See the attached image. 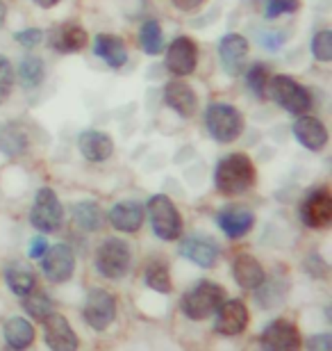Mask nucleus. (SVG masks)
I'll use <instances>...</instances> for the list:
<instances>
[{"instance_id":"5","label":"nucleus","mask_w":332,"mask_h":351,"mask_svg":"<svg viewBox=\"0 0 332 351\" xmlns=\"http://www.w3.org/2000/svg\"><path fill=\"white\" fill-rule=\"evenodd\" d=\"M130 263H132V254L128 242L116 240V237L105 240L96 251V269L101 271V276L110 280L123 278L130 269Z\"/></svg>"},{"instance_id":"2","label":"nucleus","mask_w":332,"mask_h":351,"mask_svg":"<svg viewBox=\"0 0 332 351\" xmlns=\"http://www.w3.org/2000/svg\"><path fill=\"white\" fill-rule=\"evenodd\" d=\"M223 301H225V290L221 285L212 283V280H201L192 292H187L185 297H182L180 308L189 319L203 322L212 317V315H216L218 306H221Z\"/></svg>"},{"instance_id":"7","label":"nucleus","mask_w":332,"mask_h":351,"mask_svg":"<svg viewBox=\"0 0 332 351\" xmlns=\"http://www.w3.org/2000/svg\"><path fill=\"white\" fill-rule=\"evenodd\" d=\"M271 91H273V101L287 112H292V114H305L312 108L309 91L298 80H294L292 75H275L271 80Z\"/></svg>"},{"instance_id":"19","label":"nucleus","mask_w":332,"mask_h":351,"mask_svg":"<svg viewBox=\"0 0 332 351\" xmlns=\"http://www.w3.org/2000/svg\"><path fill=\"white\" fill-rule=\"evenodd\" d=\"M296 139L309 151H321L328 144V130L316 117H298L294 121Z\"/></svg>"},{"instance_id":"9","label":"nucleus","mask_w":332,"mask_h":351,"mask_svg":"<svg viewBox=\"0 0 332 351\" xmlns=\"http://www.w3.org/2000/svg\"><path fill=\"white\" fill-rule=\"evenodd\" d=\"M262 351H298L301 349V331L298 326L287 319L271 322L262 335H259Z\"/></svg>"},{"instance_id":"43","label":"nucleus","mask_w":332,"mask_h":351,"mask_svg":"<svg viewBox=\"0 0 332 351\" xmlns=\"http://www.w3.org/2000/svg\"><path fill=\"white\" fill-rule=\"evenodd\" d=\"M5 19H7V7H5L3 0H0V27L5 25Z\"/></svg>"},{"instance_id":"8","label":"nucleus","mask_w":332,"mask_h":351,"mask_svg":"<svg viewBox=\"0 0 332 351\" xmlns=\"http://www.w3.org/2000/svg\"><path fill=\"white\" fill-rule=\"evenodd\" d=\"M84 322L94 328V331H105L116 317V301L107 290H91L84 301Z\"/></svg>"},{"instance_id":"11","label":"nucleus","mask_w":332,"mask_h":351,"mask_svg":"<svg viewBox=\"0 0 332 351\" xmlns=\"http://www.w3.org/2000/svg\"><path fill=\"white\" fill-rule=\"evenodd\" d=\"M248 308H246L244 301L239 299H230L223 301L216 311V322H214V331L223 338H235V335L244 333L246 326H248Z\"/></svg>"},{"instance_id":"37","label":"nucleus","mask_w":332,"mask_h":351,"mask_svg":"<svg viewBox=\"0 0 332 351\" xmlns=\"http://www.w3.org/2000/svg\"><path fill=\"white\" fill-rule=\"evenodd\" d=\"M14 37H16L18 44H23L25 48H34V46H39L41 41H44V32H41L39 27H27V30L16 32Z\"/></svg>"},{"instance_id":"21","label":"nucleus","mask_w":332,"mask_h":351,"mask_svg":"<svg viewBox=\"0 0 332 351\" xmlns=\"http://www.w3.org/2000/svg\"><path fill=\"white\" fill-rule=\"evenodd\" d=\"M164 103L171 110H175L182 119L194 117L196 108H199V98H196L194 89L187 85V82H168L164 87Z\"/></svg>"},{"instance_id":"10","label":"nucleus","mask_w":332,"mask_h":351,"mask_svg":"<svg viewBox=\"0 0 332 351\" xmlns=\"http://www.w3.org/2000/svg\"><path fill=\"white\" fill-rule=\"evenodd\" d=\"M196 64H199V46H196L194 39L189 37H178L168 44L166 51V69L178 78H185V75H192L196 71Z\"/></svg>"},{"instance_id":"30","label":"nucleus","mask_w":332,"mask_h":351,"mask_svg":"<svg viewBox=\"0 0 332 351\" xmlns=\"http://www.w3.org/2000/svg\"><path fill=\"white\" fill-rule=\"evenodd\" d=\"M73 217L77 221V226H82L84 230H98L103 223V215L98 203L94 201H82L73 208Z\"/></svg>"},{"instance_id":"23","label":"nucleus","mask_w":332,"mask_h":351,"mask_svg":"<svg viewBox=\"0 0 332 351\" xmlns=\"http://www.w3.org/2000/svg\"><path fill=\"white\" fill-rule=\"evenodd\" d=\"M232 276H235L237 285H242L244 290H259V285L264 283V269L259 265L257 258L248 254H242L232 263Z\"/></svg>"},{"instance_id":"42","label":"nucleus","mask_w":332,"mask_h":351,"mask_svg":"<svg viewBox=\"0 0 332 351\" xmlns=\"http://www.w3.org/2000/svg\"><path fill=\"white\" fill-rule=\"evenodd\" d=\"M34 3H37L39 7H46V10H51V7L58 5L60 0H34Z\"/></svg>"},{"instance_id":"26","label":"nucleus","mask_w":332,"mask_h":351,"mask_svg":"<svg viewBox=\"0 0 332 351\" xmlns=\"http://www.w3.org/2000/svg\"><path fill=\"white\" fill-rule=\"evenodd\" d=\"M5 280L10 285V290L16 294V297H25L27 292L37 285L34 280V271L23 263H10L5 267Z\"/></svg>"},{"instance_id":"41","label":"nucleus","mask_w":332,"mask_h":351,"mask_svg":"<svg viewBox=\"0 0 332 351\" xmlns=\"http://www.w3.org/2000/svg\"><path fill=\"white\" fill-rule=\"evenodd\" d=\"M205 3V0H173V5L182 12H194Z\"/></svg>"},{"instance_id":"16","label":"nucleus","mask_w":332,"mask_h":351,"mask_svg":"<svg viewBox=\"0 0 332 351\" xmlns=\"http://www.w3.org/2000/svg\"><path fill=\"white\" fill-rule=\"evenodd\" d=\"M216 221H218V226H221V230L225 235L232 237V240H237V237H244L253 228V223H255V215H253L248 208L228 206L218 213Z\"/></svg>"},{"instance_id":"33","label":"nucleus","mask_w":332,"mask_h":351,"mask_svg":"<svg viewBox=\"0 0 332 351\" xmlns=\"http://www.w3.org/2000/svg\"><path fill=\"white\" fill-rule=\"evenodd\" d=\"M246 82H248L251 91L259 98L266 96V87H268V71L264 64H253L246 73Z\"/></svg>"},{"instance_id":"39","label":"nucleus","mask_w":332,"mask_h":351,"mask_svg":"<svg viewBox=\"0 0 332 351\" xmlns=\"http://www.w3.org/2000/svg\"><path fill=\"white\" fill-rule=\"evenodd\" d=\"M287 39H289L287 30H282V32H266L264 37H262V44L268 48V51H275V48H280Z\"/></svg>"},{"instance_id":"38","label":"nucleus","mask_w":332,"mask_h":351,"mask_svg":"<svg viewBox=\"0 0 332 351\" xmlns=\"http://www.w3.org/2000/svg\"><path fill=\"white\" fill-rule=\"evenodd\" d=\"M307 349L309 351H332V338H330V333L312 335V338L307 340Z\"/></svg>"},{"instance_id":"14","label":"nucleus","mask_w":332,"mask_h":351,"mask_svg":"<svg viewBox=\"0 0 332 351\" xmlns=\"http://www.w3.org/2000/svg\"><path fill=\"white\" fill-rule=\"evenodd\" d=\"M44 340L51 351H75L77 335L71 328L68 319L60 313H51L44 319Z\"/></svg>"},{"instance_id":"6","label":"nucleus","mask_w":332,"mask_h":351,"mask_svg":"<svg viewBox=\"0 0 332 351\" xmlns=\"http://www.w3.org/2000/svg\"><path fill=\"white\" fill-rule=\"evenodd\" d=\"M62 219H64V210H62L58 194L51 187H41L34 196V206L30 213L32 226L41 233H55V230H60Z\"/></svg>"},{"instance_id":"12","label":"nucleus","mask_w":332,"mask_h":351,"mask_svg":"<svg viewBox=\"0 0 332 351\" xmlns=\"http://www.w3.org/2000/svg\"><path fill=\"white\" fill-rule=\"evenodd\" d=\"M301 219L307 228H328L332 221V196L326 187H319L307 194L301 206Z\"/></svg>"},{"instance_id":"20","label":"nucleus","mask_w":332,"mask_h":351,"mask_svg":"<svg viewBox=\"0 0 332 351\" xmlns=\"http://www.w3.org/2000/svg\"><path fill=\"white\" fill-rule=\"evenodd\" d=\"M112 226L121 233H137L144 223V206L139 201H121L110 210Z\"/></svg>"},{"instance_id":"1","label":"nucleus","mask_w":332,"mask_h":351,"mask_svg":"<svg viewBox=\"0 0 332 351\" xmlns=\"http://www.w3.org/2000/svg\"><path fill=\"white\" fill-rule=\"evenodd\" d=\"M214 182L223 196H237L248 192L255 185V165L246 153H230L216 165Z\"/></svg>"},{"instance_id":"40","label":"nucleus","mask_w":332,"mask_h":351,"mask_svg":"<svg viewBox=\"0 0 332 351\" xmlns=\"http://www.w3.org/2000/svg\"><path fill=\"white\" fill-rule=\"evenodd\" d=\"M46 249H48V242L44 237H34L30 242V258H41L46 254Z\"/></svg>"},{"instance_id":"15","label":"nucleus","mask_w":332,"mask_h":351,"mask_svg":"<svg viewBox=\"0 0 332 351\" xmlns=\"http://www.w3.org/2000/svg\"><path fill=\"white\" fill-rule=\"evenodd\" d=\"M218 55H221L223 69L228 75H239L246 58H248V39L242 34H225L218 44Z\"/></svg>"},{"instance_id":"4","label":"nucleus","mask_w":332,"mask_h":351,"mask_svg":"<svg viewBox=\"0 0 332 351\" xmlns=\"http://www.w3.org/2000/svg\"><path fill=\"white\" fill-rule=\"evenodd\" d=\"M148 215H151L153 230L159 240L173 242L182 235V217L175 203L164 194H155L148 201Z\"/></svg>"},{"instance_id":"18","label":"nucleus","mask_w":332,"mask_h":351,"mask_svg":"<svg viewBox=\"0 0 332 351\" xmlns=\"http://www.w3.org/2000/svg\"><path fill=\"white\" fill-rule=\"evenodd\" d=\"M89 41V34L77 23H62L51 32V46L58 53H80Z\"/></svg>"},{"instance_id":"31","label":"nucleus","mask_w":332,"mask_h":351,"mask_svg":"<svg viewBox=\"0 0 332 351\" xmlns=\"http://www.w3.org/2000/svg\"><path fill=\"white\" fill-rule=\"evenodd\" d=\"M139 44L144 48V53H148V55L162 53V48H164V37H162V27L157 21H146V23L141 25Z\"/></svg>"},{"instance_id":"24","label":"nucleus","mask_w":332,"mask_h":351,"mask_svg":"<svg viewBox=\"0 0 332 351\" xmlns=\"http://www.w3.org/2000/svg\"><path fill=\"white\" fill-rule=\"evenodd\" d=\"M94 53L112 69H118L128 62V51H125L123 39L114 37V34H98L94 41Z\"/></svg>"},{"instance_id":"3","label":"nucleus","mask_w":332,"mask_h":351,"mask_svg":"<svg viewBox=\"0 0 332 351\" xmlns=\"http://www.w3.org/2000/svg\"><path fill=\"white\" fill-rule=\"evenodd\" d=\"M205 125L209 135L221 144H230L242 135L244 130V117L237 108L228 103H212L205 114Z\"/></svg>"},{"instance_id":"34","label":"nucleus","mask_w":332,"mask_h":351,"mask_svg":"<svg viewBox=\"0 0 332 351\" xmlns=\"http://www.w3.org/2000/svg\"><path fill=\"white\" fill-rule=\"evenodd\" d=\"M312 55L319 62L332 60V32L330 30H321L312 37Z\"/></svg>"},{"instance_id":"27","label":"nucleus","mask_w":332,"mask_h":351,"mask_svg":"<svg viewBox=\"0 0 332 351\" xmlns=\"http://www.w3.org/2000/svg\"><path fill=\"white\" fill-rule=\"evenodd\" d=\"M27 149V135L23 125L5 123L0 125V153L5 156H21Z\"/></svg>"},{"instance_id":"28","label":"nucleus","mask_w":332,"mask_h":351,"mask_svg":"<svg viewBox=\"0 0 332 351\" xmlns=\"http://www.w3.org/2000/svg\"><path fill=\"white\" fill-rule=\"evenodd\" d=\"M146 285L151 287L155 292H171L173 290V283H171V271H168V267L164 261H159V258H155V261L148 263L146 267Z\"/></svg>"},{"instance_id":"32","label":"nucleus","mask_w":332,"mask_h":351,"mask_svg":"<svg viewBox=\"0 0 332 351\" xmlns=\"http://www.w3.org/2000/svg\"><path fill=\"white\" fill-rule=\"evenodd\" d=\"M44 62H41L39 58H25L23 62H21L18 66V78L21 82L27 87V89H34L41 85V80H44Z\"/></svg>"},{"instance_id":"29","label":"nucleus","mask_w":332,"mask_h":351,"mask_svg":"<svg viewBox=\"0 0 332 351\" xmlns=\"http://www.w3.org/2000/svg\"><path fill=\"white\" fill-rule=\"evenodd\" d=\"M23 299V308L27 311V315L34 319H39V322H44L48 315L53 313V301L51 297L44 292V290H39L37 285L32 287L30 292L25 294V297H21Z\"/></svg>"},{"instance_id":"25","label":"nucleus","mask_w":332,"mask_h":351,"mask_svg":"<svg viewBox=\"0 0 332 351\" xmlns=\"http://www.w3.org/2000/svg\"><path fill=\"white\" fill-rule=\"evenodd\" d=\"M3 335H5L7 345H10L12 349L21 351V349H27L32 345L34 328H32L30 322L23 319V317H10L3 326Z\"/></svg>"},{"instance_id":"36","label":"nucleus","mask_w":332,"mask_h":351,"mask_svg":"<svg viewBox=\"0 0 332 351\" xmlns=\"http://www.w3.org/2000/svg\"><path fill=\"white\" fill-rule=\"evenodd\" d=\"M301 7V0H268L266 3V16L275 19L280 14H294Z\"/></svg>"},{"instance_id":"13","label":"nucleus","mask_w":332,"mask_h":351,"mask_svg":"<svg viewBox=\"0 0 332 351\" xmlns=\"http://www.w3.org/2000/svg\"><path fill=\"white\" fill-rule=\"evenodd\" d=\"M41 269L53 283H64L73 276L75 256L68 244H55V247L46 249V254L41 256Z\"/></svg>"},{"instance_id":"35","label":"nucleus","mask_w":332,"mask_h":351,"mask_svg":"<svg viewBox=\"0 0 332 351\" xmlns=\"http://www.w3.org/2000/svg\"><path fill=\"white\" fill-rule=\"evenodd\" d=\"M14 89V69L5 55H0V105L7 101V96Z\"/></svg>"},{"instance_id":"17","label":"nucleus","mask_w":332,"mask_h":351,"mask_svg":"<svg viewBox=\"0 0 332 351\" xmlns=\"http://www.w3.org/2000/svg\"><path fill=\"white\" fill-rule=\"evenodd\" d=\"M77 146H80V153L89 162H105V160L112 158L114 153V142L107 132L101 130H84L80 137H77Z\"/></svg>"},{"instance_id":"22","label":"nucleus","mask_w":332,"mask_h":351,"mask_svg":"<svg viewBox=\"0 0 332 351\" xmlns=\"http://www.w3.org/2000/svg\"><path fill=\"white\" fill-rule=\"evenodd\" d=\"M180 251L187 261H192L199 267H205V269L214 267L218 261V247L212 240H207V237H199V235L187 237V240L182 242Z\"/></svg>"}]
</instances>
